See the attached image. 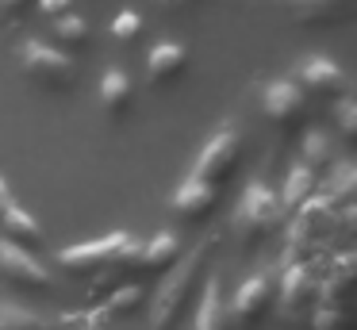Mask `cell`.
I'll return each instance as SVG.
<instances>
[{
	"instance_id": "obj_1",
	"label": "cell",
	"mask_w": 357,
	"mask_h": 330,
	"mask_svg": "<svg viewBox=\"0 0 357 330\" xmlns=\"http://www.w3.org/2000/svg\"><path fill=\"white\" fill-rule=\"evenodd\" d=\"M211 250H215V238H208L204 246H192V250L185 253V257H177V265L169 269V276H165V284L158 288V296L150 299V330H173L181 319V311H185L188 296H192L196 280H200L204 273V261L211 257Z\"/></svg>"
},
{
	"instance_id": "obj_2",
	"label": "cell",
	"mask_w": 357,
	"mask_h": 330,
	"mask_svg": "<svg viewBox=\"0 0 357 330\" xmlns=\"http://www.w3.org/2000/svg\"><path fill=\"white\" fill-rule=\"evenodd\" d=\"M280 219H284V211H280L277 192H269L261 181H250L242 200H238V211H234L231 227H234V238L242 246H257L280 227Z\"/></svg>"
},
{
	"instance_id": "obj_3",
	"label": "cell",
	"mask_w": 357,
	"mask_h": 330,
	"mask_svg": "<svg viewBox=\"0 0 357 330\" xmlns=\"http://www.w3.org/2000/svg\"><path fill=\"white\" fill-rule=\"evenodd\" d=\"M16 58H20V66H24V73L31 77L39 89L66 92L77 81V61H73L70 54H62L58 46L43 43V38H24Z\"/></svg>"
},
{
	"instance_id": "obj_4",
	"label": "cell",
	"mask_w": 357,
	"mask_h": 330,
	"mask_svg": "<svg viewBox=\"0 0 357 330\" xmlns=\"http://www.w3.org/2000/svg\"><path fill=\"white\" fill-rule=\"evenodd\" d=\"M238 158H242V130L234 127V123H223V127L204 142V150L196 153V165H192V173H188V177H196V181L219 188L223 181H231V177H234Z\"/></svg>"
},
{
	"instance_id": "obj_5",
	"label": "cell",
	"mask_w": 357,
	"mask_h": 330,
	"mask_svg": "<svg viewBox=\"0 0 357 330\" xmlns=\"http://www.w3.org/2000/svg\"><path fill=\"white\" fill-rule=\"evenodd\" d=\"M257 104H261V115L280 130H292L296 123H303L307 115V96L300 92V84L288 81V77H277V81H265L257 89Z\"/></svg>"
},
{
	"instance_id": "obj_6",
	"label": "cell",
	"mask_w": 357,
	"mask_h": 330,
	"mask_svg": "<svg viewBox=\"0 0 357 330\" xmlns=\"http://www.w3.org/2000/svg\"><path fill=\"white\" fill-rule=\"evenodd\" d=\"M127 238H131L127 230H112V234L93 238V242L66 246V250H58V265H62L66 273L93 276V273H100V269H108L112 261H116V253L127 246Z\"/></svg>"
},
{
	"instance_id": "obj_7",
	"label": "cell",
	"mask_w": 357,
	"mask_h": 330,
	"mask_svg": "<svg viewBox=\"0 0 357 330\" xmlns=\"http://www.w3.org/2000/svg\"><path fill=\"white\" fill-rule=\"evenodd\" d=\"M273 292H277L273 276L269 273H254L238 288V296H234V307H231V315H227V330H254L257 322L265 319V311H269Z\"/></svg>"
},
{
	"instance_id": "obj_8",
	"label": "cell",
	"mask_w": 357,
	"mask_h": 330,
	"mask_svg": "<svg viewBox=\"0 0 357 330\" xmlns=\"http://www.w3.org/2000/svg\"><path fill=\"white\" fill-rule=\"evenodd\" d=\"M300 77V92L303 96H326V100H338V96H349V77L338 61H331L326 54H307L296 69Z\"/></svg>"
},
{
	"instance_id": "obj_9",
	"label": "cell",
	"mask_w": 357,
	"mask_h": 330,
	"mask_svg": "<svg viewBox=\"0 0 357 330\" xmlns=\"http://www.w3.org/2000/svg\"><path fill=\"white\" fill-rule=\"evenodd\" d=\"M0 276H4L8 284L27 288V292H50L54 288L50 269H43L39 261H35V253L20 250L16 242H8V238H0Z\"/></svg>"
},
{
	"instance_id": "obj_10",
	"label": "cell",
	"mask_w": 357,
	"mask_h": 330,
	"mask_svg": "<svg viewBox=\"0 0 357 330\" xmlns=\"http://www.w3.org/2000/svg\"><path fill=\"white\" fill-rule=\"evenodd\" d=\"M273 299H277V315L284 322H296V315L307 311V303L315 299V280H311V269L303 265H288L284 276H280L277 292H273Z\"/></svg>"
},
{
	"instance_id": "obj_11",
	"label": "cell",
	"mask_w": 357,
	"mask_h": 330,
	"mask_svg": "<svg viewBox=\"0 0 357 330\" xmlns=\"http://www.w3.org/2000/svg\"><path fill=\"white\" fill-rule=\"evenodd\" d=\"M215 204H219V192L211 188V184L196 181V177H185L169 196V211L177 215L181 223H204L215 211Z\"/></svg>"
},
{
	"instance_id": "obj_12",
	"label": "cell",
	"mask_w": 357,
	"mask_h": 330,
	"mask_svg": "<svg viewBox=\"0 0 357 330\" xmlns=\"http://www.w3.org/2000/svg\"><path fill=\"white\" fill-rule=\"evenodd\" d=\"M142 303H146V292H142L139 284H119V288H112V296L104 299L100 307H93V311L85 315L81 330H104L108 322L131 319V315L139 311Z\"/></svg>"
},
{
	"instance_id": "obj_13",
	"label": "cell",
	"mask_w": 357,
	"mask_h": 330,
	"mask_svg": "<svg viewBox=\"0 0 357 330\" xmlns=\"http://www.w3.org/2000/svg\"><path fill=\"white\" fill-rule=\"evenodd\" d=\"M300 27H338L349 20L354 0H277Z\"/></svg>"
},
{
	"instance_id": "obj_14",
	"label": "cell",
	"mask_w": 357,
	"mask_h": 330,
	"mask_svg": "<svg viewBox=\"0 0 357 330\" xmlns=\"http://www.w3.org/2000/svg\"><path fill=\"white\" fill-rule=\"evenodd\" d=\"M185 69H188V50L181 43H173V38H162L146 58V84L165 89V84L181 81Z\"/></svg>"
},
{
	"instance_id": "obj_15",
	"label": "cell",
	"mask_w": 357,
	"mask_h": 330,
	"mask_svg": "<svg viewBox=\"0 0 357 330\" xmlns=\"http://www.w3.org/2000/svg\"><path fill=\"white\" fill-rule=\"evenodd\" d=\"M135 104V77L123 66H108L100 77V107L112 119H123Z\"/></svg>"
},
{
	"instance_id": "obj_16",
	"label": "cell",
	"mask_w": 357,
	"mask_h": 330,
	"mask_svg": "<svg viewBox=\"0 0 357 330\" xmlns=\"http://www.w3.org/2000/svg\"><path fill=\"white\" fill-rule=\"evenodd\" d=\"M0 230H4V238H8V242H16L20 250H27V253L43 246V227L35 223L31 211H24V207L16 204V200L0 211Z\"/></svg>"
},
{
	"instance_id": "obj_17",
	"label": "cell",
	"mask_w": 357,
	"mask_h": 330,
	"mask_svg": "<svg viewBox=\"0 0 357 330\" xmlns=\"http://www.w3.org/2000/svg\"><path fill=\"white\" fill-rule=\"evenodd\" d=\"M196 330H227V307H223V284L219 273L204 280L200 303H196Z\"/></svg>"
},
{
	"instance_id": "obj_18",
	"label": "cell",
	"mask_w": 357,
	"mask_h": 330,
	"mask_svg": "<svg viewBox=\"0 0 357 330\" xmlns=\"http://www.w3.org/2000/svg\"><path fill=\"white\" fill-rule=\"evenodd\" d=\"M177 253H181V242H177V234H169V230H162L158 238H150V242L142 246V265H139V273H142V276L169 273V269L177 265Z\"/></svg>"
},
{
	"instance_id": "obj_19",
	"label": "cell",
	"mask_w": 357,
	"mask_h": 330,
	"mask_svg": "<svg viewBox=\"0 0 357 330\" xmlns=\"http://www.w3.org/2000/svg\"><path fill=\"white\" fill-rule=\"evenodd\" d=\"M315 196V169H307L303 161H296L284 177V188H280V211H300L307 200Z\"/></svg>"
},
{
	"instance_id": "obj_20",
	"label": "cell",
	"mask_w": 357,
	"mask_h": 330,
	"mask_svg": "<svg viewBox=\"0 0 357 330\" xmlns=\"http://www.w3.org/2000/svg\"><path fill=\"white\" fill-rule=\"evenodd\" d=\"M62 319H50L39 315L24 303H12V299H0V330H58Z\"/></svg>"
},
{
	"instance_id": "obj_21",
	"label": "cell",
	"mask_w": 357,
	"mask_h": 330,
	"mask_svg": "<svg viewBox=\"0 0 357 330\" xmlns=\"http://www.w3.org/2000/svg\"><path fill=\"white\" fill-rule=\"evenodd\" d=\"M50 31H54V43H62L58 50L70 54V58H73L77 50H85L89 38H93V27H89L85 15H62V20L50 23Z\"/></svg>"
},
{
	"instance_id": "obj_22",
	"label": "cell",
	"mask_w": 357,
	"mask_h": 330,
	"mask_svg": "<svg viewBox=\"0 0 357 330\" xmlns=\"http://www.w3.org/2000/svg\"><path fill=\"white\" fill-rule=\"evenodd\" d=\"M349 196H354V165L342 161V165L334 169V177L323 184V196H319V200H323L326 207H334V204H346Z\"/></svg>"
},
{
	"instance_id": "obj_23",
	"label": "cell",
	"mask_w": 357,
	"mask_h": 330,
	"mask_svg": "<svg viewBox=\"0 0 357 330\" xmlns=\"http://www.w3.org/2000/svg\"><path fill=\"white\" fill-rule=\"evenodd\" d=\"M142 27H146V23H142V15L135 12V8H123V12L116 15V20H112V27H108V35L116 38L119 46H131L135 38L142 35Z\"/></svg>"
},
{
	"instance_id": "obj_24",
	"label": "cell",
	"mask_w": 357,
	"mask_h": 330,
	"mask_svg": "<svg viewBox=\"0 0 357 330\" xmlns=\"http://www.w3.org/2000/svg\"><path fill=\"white\" fill-rule=\"evenodd\" d=\"M334 158V146L326 138V130H307L303 135V165L315 169V165H326Z\"/></svg>"
},
{
	"instance_id": "obj_25",
	"label": "cell",
	"mask_w": 357,
	"mask_h": 330,
	"mask_svg": "<svg viewBox=\"0 0 357 330\" xmlns=\"http://www.w3.org/2000/svg\"><path fill=\"white\" fill-rule=\"evenodd\" d=\"M315 330H349V307L323 303L315 311Z\"/></svg>"
},
{
	"instance_id": "obj_26",
	"label": "cell",
	"mask_w": 357,
	"mask_h": 330,
	"mask_svg": "<svg viewBox=\"0 0 357 330\" xmlns=\"http://www.w3.org/2000/svg\"><path fill=\"white\" fill-rule=\"evenodd\" d=\"M334 123H338L342 138L357 135V104H354V96H338V104H334Z\"/></svg>"
},
{
	"instance_id": "obj_27",
	"label": "cell",
	"mask_w": 357,
	"mask_h": 330,
	"mask_svg": "<svg viewBox=\"0 0 357 330\" xmlns=\"http://www.w3.org/2000/svg\"><path fill=\"white\" fill-rule=\"evenodd\" d=\"M35 4H39V12L54 23V20H62V15H70L73 0H35Z\"/></svg>"
},
{
	"instance_id": "obj_28",
	"label": "cell",
	"mask_w": 357,
	"mask_h": 330,
	"mask_svg": "<svg viewBox=\"0 0 357 330\" xmlns=\"http://www.w3.org/2000/svg\"><path fill=\"white\" fill-rule=\"evenodd\" d=\"M27 4H35V0H0V20H12V15H20Z\"/></svg>"
},
{
	"instance_id": "obj_29",
	"label": "cell",
	"mask_w": 357,
	"mask_h": 330,
	"mask_svg": "<svg viewBox=\"0 0 357 330\" xmlns=\"http://www.w3.org/2000/svg\"><path fill=\"white\" fill-rule=\"evenodd\" d=\"M12 204V192H8V184H4V177H0V211Z\"/></svg>"
}]
</instances>
